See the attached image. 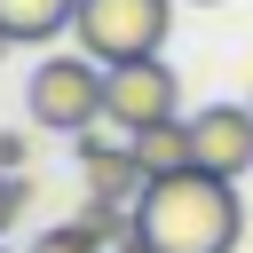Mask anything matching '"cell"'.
<instances>
[{"mask_svg": "<svg viewBox=\"0 0 253 253\" xmlns=\"http://www.w3.org/2000/svg\"><path fill=\"white\" fill-rule=\"evenodd\" d=\"M237 229H245V206H237V182L190 166V174H158L142 182L134 198V237L150 253H237Z\"/></svg>", "mask_w": 253, "mask_h": 253, "instance_id": "cell-1", "label": "cell"}, {"mask_svg": "<svg viewBox=\"0 0 253 253\" xmlns=\"http://www.w3.org/2000/svg\"><path fill=\"white\" fill-rule=\"evenodd\" d=\"M103 103H111V63H95L87 47H63V55L32 63L24 111H32L40 134H87V126H103Z\"/></svg>", "mask_w": 253, "mask_h": 253, "instance_id": "cell-2", "label": "cell"}, {"mask_svg": "<svg viewBox=\"0 0 253 253\" xmlns=\"http://www.w3.org/2000/svg\"><path fill=\"white\" fill-rule=\"evenodd\" d=\"M166 32H174V0H79L71 16V40L95 63H142L166 47Z\"/></svg>", "mask_w": 253, "mask_h": 253, "instance_id": "cell-3", "label": "cell"}, {"mask_svg": "<svg viewBox=\"0 0 253 253\" xmlns=\"http://www.w3.org/2000/svg\"><path fill=\"white\" fill-rule=\"evenodd\" d=\"M158 119H182V79L166 55H142V63H111V103H103V126L119 134H142Z\"/></svg>", "mask_w": 253, "mask_h": 253, "instance_id": "cell-4", "label": "cell"}, {"mask_svg": "<svg viewBox=\"0 0 253 253\" xmlns=\"http://www.w3.org/2000/svg\"><path fill=\"white\" fill-rule=\"evenodd\" d=\"M190 142H198L206 174H221V182L253 174V103H206V111H190Z\"/></svg>", "mask_w": 253, "mask_h": 253, "instance_id": "cell-5", "label": "cell"}, {"mask_svg": "<svg viewBox=\"0 0 253 253\" xmlns=\"http://www.w3.org/2000/svg\"><path fill=\"white\" fill-rule=\"evenodd\" d=\"M79 174H87V198H111V206H134L142 198V166H134V142L126 134H79Z\"/></svg>", "mask_w": 253, "mask_h": 253, "instance_id": "cell-6", "label": "cell"}, {"mask_svg": "<svg viewBox=\"0 0 253 253\" xmlns=\"http://www.w3.org/2000/svg\"><path fill=\"white\" fill-rule=\"evenodd\" d=\"M126 142H134V166H142V182H158V174H190V166H198L190 119H158V126H142V134H126Z\"/></svg>", "mask_w": 253, "mask_h": 253, "instance_id": "cell-7", "label": "cell"}, {"mask_svg": "<svg viewBox=\"0 0 253 253\" xmlns=\"http://www.w3.org/2000/svg\"><path fill=\"white\" fill-rule=\"evenodd\" d=\"M71 16H79V0H0V32L16 47H47Z\"/></svg>", "mask_w": 253, "mask_h": 253, "instance_id": "cell-8", "label": "cell"}, {"mask_svg": "<svg viewBox=\"0 0 253 253\" xmlns=\"http://www.w3.org/2000/svg\"><path fill=\"white\" fill-rule=\"evenodd\" d=\"M79 229L103 245V253H119L126 237H134V206H111V198H87V213H79Z\"/></svg>", "mask_w": 253, "mask_h": 253, "instance_id": "cell-9", "label": "cell"}, {"mask_svg": "<svg viewBox=\"0 0 253 253\" xmlns=\"http://www.w3.org/2000/svg\"><path fill=\"white\" fill-rule=\"evenodd\" d=\"M32 253H103V245H95V237H87L79 221H63V229H47V237H40Z\"/></svg>", "mask_w": 253, "mask_h": 253, "instance_id": "cell-10", "label": "cell"}, {"mask_svg": "<svg viewBox=\"0 0 253 253\" xmlns=\"http://www.w3.org/2000/svg\"><path fill=\"white\" fill-rule=\"evenodd\" d=\"M24 198H32V182H24V174H0V237L16 229V213H24Z\"/></svg>", "mask_w": 253, "mask_h": 253, "instance_id": "cell-11", "label": "cell"}, {"mask_svg": "<svg viewBox=\"0 0 253 253\" xmlns=\"http://www.w3.org/2000/svg\"><path fill=\"white\" fill-rule=\"evenodd\" d=\"M24 166V134H0V174H16Z\"/></svg>", "mask_w": 253, "mask_h": 253, "instance_id": "cell-12", "label": "cell"}, {"mask_svg": "<svg viewBox=\"0 0 253 253\" xmlns=\"http://www.w3.org/2000/svg\"><path fill=\"white\" fill-rule=\"evenodd\" d=\"M119 253H150V245H142V237H126V245H119Z\"/></svg>", "mask_w": 253, "mask_h": 253, "instance_id": "cell-13", "label": "cell"}, {"mask_svg": "<svg viewBox=\"0 0 253 253\" xmlns=\"http://www.w3.org/2000/svg\"><path fill=\"white\" fill-rule=\"evenodd\" d=\"M8 47H16V40H8V32H0V55H8Z\"/></svg>", "mask_w": 253, "mask_h": 253, "instance_id": "cell-14", "label": "cell"}, {"mask_svg": "<svg viewBox=\"0 0 253 253\" xmlns=\"http://www.w3.org/2000/svg\"><path fill=\"white\" fill-rule=\"evenodd\" d=\"M190 8H221V0H190Z\"/></svg>", "mask_w": 253, "mask_h": 253, "instance_id": "cell-15", "label": "cell"}, {"mask_svg": "<svg viewBox=\"0 0 253 253\" xmlns=\"http://www.w3.org/2000/svg\"><path fill=\"white\" fill-rule=\"evenodd\" d=\"M0 253H8V237H0Z\"/></svg>", "mask_w": 253, "mask_h": 253, "instance_id": "cell-16", "label": "cell"}]
</instances>
